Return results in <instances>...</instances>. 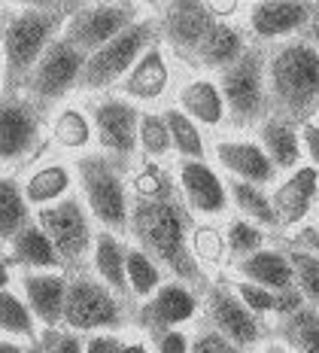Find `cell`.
Returning a JSON list of instances; mask_svg holds the SVG:
<instances>
[{
    "mask_svg": "<svg viewBox=\"0 0 319 353\" xmlns=\"http://www.w3.org/2000/svg\"><path fill=\"white\" fill-rule=\"evenodd\" d=\"M25 353H46V347H43L40 341H34V344H31V347H28Z\"/></svg>",
    "mask_w": 319,
    "mask_h": 353,
    "instance_id": "51",
    "label": "cell"
},
{
    "mask_svg": "<svg viewBox=\"0 0 319 353\" xmlns=\"http://www.w3.org/2000/svg\"><path fill=\"white\" fill-rule=\"evenodd\" d=\"M310 19H313V6L307 3H271V0H265V3H256L249 10V28L256 37H262V40H277V37H289L295 31H301V28L310 25Z\"/></svg>",
    "mask_w": 319,
    "mask_h": 353,
    "instance_id": "17",
    "label": "cell"
},
{
    "mask_svg": "<svg viewBox=\"0 0 319 353\" xmlns=\"http://www.w3.org/2000/svg\"><path fill=\"white\" fill-rule=\"evenodd\" d=\"M46 353H85V341L76 332H61V329H46L40 338Z\"/></svg>",
    "mask_w": 319,
    "mask_h": 353,
    "instance_id": "41",
    "label": "cell"
},
{
    "mask_svg": "<svg viewBox=\"0 0 319 353\" xmlns=\"http://www.w3.org/2000/svg\"><path fill=\"white\" fill-rule=\"evenodd\" d=\"M216 156L222 161V168L234 174V180L252 183V186H262V183H271L277 168L268 159V152L258 143L249 141H225L216 146Z\"/></svg>",
    "mask_w": 319,
    "mask_h": 353,
    "instance_id": "19",
    "label": "cell"
},
{
    "mask_svg": "<svg viewBox=\"0 0 319 353\" xmlns=\"http://www.w3.org/2000/svg\"><path fill=\"white\" fill-rule=\"evenodd\" d=\"M301 141H304L307 156L313 159V168L319 171V122H304L301 125Z\"/></svg>",
    "mask_w": 319,
    "mask_h": 353,
    "instance_id": "45",
    "label": "cell"
},
{
    "mask_svg": "<svg viewBox=\"0 0 319 353\" xmlns=\"http://www.w3.org/2000/svg\"><path fill=\"white\" fill-rule=\"evenodd\" d=\"M83 68H85V55L73 46L68 37H55L52 46L43 52V58L37 61V68L31 70V77H28V83H25L28 101L46 113L73 85H79Z\"/></svg>",
    "mask_w": 319,
    "mask_h": 353,
    "instance_id": "7",
    "label": "cell"
},
{
    "mask_svg": "<svg viewBox=\"0 0 319 353\" xmlns=\"http://www.w3.org/2000/svg\"><path fill=\"white\" fill-rule=\"evenodd\" d=\"M85 353H125V344L119 341L116 335H107V332H98L85 341Z\"/></svg>",
    "mask_w": 319,
    "mask_h": 353,
    "instance_id": "44",
    "label": "cell"
},
{
    "mask_svg": "<svg viewBox=\"0 0 319 353\" xmlns=\"http://www.w3.org/2000/svg\"><path fill=\"white\" fill-rule=\"evenodd\" d=\"M25 286L28 307L46 329H55L64 323V301H68V281L61 274H25L21 277Z\"/></svg>",
    "mask_w": 319,
    "mask_h": 353,
    "instance_id": "18",
    "label": "cell"
},
{
    "mask_svg": "<svg viewBox=\"0 0 319 353\" xmlns=\"http://www.w3.org/2000/svg\"><path fill=\"white\" fill-rule=\"evenodd\" d=\"M180 186H183V198L192 210L204 213V216H219L228 208V195L225 186L213 168L207 161H192L183 159L180 161Z\"/></svg>",
    "mask_w": 319,
    "mask_h": 353,
    "instance_id": "16",
    "label": "cell"
},
{
    "mask_svg": "<svg viewBox=\"0 0 319 353\" xmlns=\"http://www.w3.org/2000/svg\"><path fill=\"white\" fill-rule=\"evenodd\" d=\"M277 335L289 353H319V307L304 305L277 323Z\"/></svg>",
    "mask_w": 319,
    "mask_h": 353,
    "instance_id": "26",
    "label": "cell"
},
{
    "mask_svg": "<svg viewBox=\"0 0 319 353\" xmlns=\"http://www.w3.org/2000/svg\"><path fill=\"white\" fill-rule=\"evenodd\" d=\"M216 12L207 3H195V0H185V3H167L165 12L158 19V31L161 37L174 46L176 55L192 58L195 61L198 49L207 40V34L216 25Z\"/></svg>",
    "mask_w": 319,
    "mask_h": 353,
    "instance_id": "13",
    "label": "cell"
},
{
    "mask_svg": "<svg viewBox=\"0 0 319 353\" xmlns=\"http://www.w3.org/2000/svg\"><path fill=\"white\" fill-rule=\"evenodd\" d=\"M319 189V171L316 168H298L283 186H277V192L271 195V204L277 210L280 225H295L307 216L310 204L316 198Z\"/></svg>",
    "mask_w": 319,
    "mask_h": 353,
    "instance_id": "20",
    "label": "cell"
},
{
    "mask_svg": "<svg viewBox=\"0 0 319 353\" xmlns=\"http://www.w3.org/2000/svg\"><path fill=\"white\" fill-rule=\"evenodd\" d=\"M301 307H304V296H301L298 286L277 292V301H274V314H277L280 320H283V317H292V314L301 311Z\"/></svg>",
    "mask_w": 319,
    "mask_h": 353,
    "instance_id": "42",
    "label": "cell"
},
{
    "mask_svg": "<svg viewBox=\"0 0 319 353\" xmlns=\"http://www.w3.org/2000/svg\"><path fill=\"white\" fill-rule=\"evenodd\" d=\"M10 247H12V259L19 265H28V268H58V265H61V256L55 253L49 234L37 223L25 225V229L10 241Z\"/></svg>",
    "mask_w": 319,
    "mask_h": 353,
    "instance_id": "27",
    "label": "cell"
},
{
    "mask_svg": "<svg viewBox=\"0 0 319 353\" xmlns=\"http://www.w3.org/2000/svg\"><path fill=\"white\" fill-rule=\"evenodd\" d=\"M64 323L73 332H94V329L116 332V329H122L125 314L107 283L92 281L88 274H73L68 281Z\"/></svg>",
    "mask_w": 319,
    "mask_h": 353,
    "instance_id": "8",
    "label": "cell"
},
{
    "mask_svg": "<svg viewBox=\"0 0 319 353\" xmlns=\"http://www.w3.org/2000/svg\"><path fill=\"white\" fill-rule=\"evenodd\" d=\"M79 186L85 192V204L92 216L98 219L107 232H128L131 229V201L125 174L128 165L116 161L107 152H88L76 161Z\"/></svg>",
    "mask_w": 319,
    "mask_h": 353,
    "instance_id": "4",
    "label": "cell"
},
{
    "mask_svg": "<svg viewBox=\"0 0 319 353\" xmlns=\"http://www.w3.org/2000/svg\"><path fill=\"white\" fill-rule=\"evenodd\" d=\"M262 353H289V350L283 347V344H268V347H265Z\"/></svg>",
    "mask_w": 319,
    "mask_h": 353,
    "instance_id": "49",
    "label": "cell"
},
{
    "mask_svg": "<svg viewBox=\"0 0 319 353\" xmlns=\"http://www.w3.org/2000/svg\"><path fill=\"white\" fill-rule=\"evenodd\" d=\"M165 122H167V131H170V143L174 150H180L183 159H192V161H204V137L198 131V125L183 113V110H165Z\"/></svg>",
    "mask_w": 319,
    "mask_h": 353,
    "instance_id": "30",
    "label": "cell"
},
{
    "mask_svg": "<svg viewBox=\"0 0 319 353\" xmlns=\"http://www.w3.org/2000/svg\"><path fill=\"white\" fill-rule=\"evenodd\" d=\"M92 137V128H88V119L79 110H64L55 122V141L68 150H79V146L88 143Z\"/></svg>",
    "mask_w": 319,
    "mask_h": 353,
    "instance_id": "36",
    "label": "cell"
},
{
    "mask_svg": "<svg viewBox=\"0 0 319 353\" xmlns=\"http://www.w3.org/2000/svg\"><path fill=\"white\" fill-rule=\"evenodd\" d=\"M262 241H265V234L258 232L252 223H247V219H237V223L228 225V253L231 256L247 259V256L258 253Z\"/></svg>",
    "mask_w": 319,
    "mask_h": 353,
    "instance_id": "38",
    "label": "cell"
},
{
    "mask_svg": "<svg viewBox=\"0 0 319 353\" xmlns=\"http://www.w3.org/2000/svg\"><path fill=\"white\" fill-rule=\"evenodd\" d=\"M265 64L268 55L262 49H247V55L219 77V92L225 110L237 128L262 122L268 113V88H265Z\"/></svg>",
    "mask_w": 319,
    "mask_h": 353,
    "instance_id": "6",
    "label": "cell"
},
{
    "mask_svg": "<svg viewBox=\"0 0 319 353\" xmlns=\"http://www.w3.org/2000/svg\"><path fill=\"white\" fill-rule=\"evenodd\" d=\"M158 37V25L152 19H137L128 31H122L116 40H110L103 49L85 58V68L79 73V88L98 92L113 85L116 79H125L134 64L152 49V40Z\"/></svg>",
    "mask_w": 319,
    "mask_h": 353,
    "instance_id": "5",
    "label": "cell"
},
{
    "mask_svg": "<svg viewBox=\"0 0 319 353\" xmlns=\"http://www.w3.org/2000/svg\"><path fill=\"white\" fill-rule=\"evenodd\" d=\"M189 353H243L237 344H231L225 335H219L216 329H201L195 338H192V347Z\"/></svg>",
    "mask_w": 319,
    "mask_h": 353,
    "instance_id": "40",
    "label": "cell"
},
{
    "mask_svg": "<svg viewBox=\"0 0 319 353\" xmlns=\"http://www.w3.org/2000/svg\"><path fill=\"white\" fill-rule=\"evenodd\" d=\"M167 77L170 73H167L165 58H161L158 46H152L150 52L134 64V70L122 79V92L137 101H155L167 88Z\"/></svg>",
    "mask_w": 319,
    "mask_h": 353,
    "instance_id": "25",
    "label": "cell"
},
{
    "mask_svg": "<svg viewBox=\"0 0 319 353\" xmlns=\"http://www.w3.org/2000/svg\"><path fill=\"white\" fill-rule=\"evenodd\" d=\"M92 122L103 152L131 168V159H134L140 141V110L131 101L103 98L92 104Z\"/></svg>",
    "mask_w": 319,
    "mask_h": 353,
    "instance_id": "11",
    "label": "cell"
},
{
    "mask_svg": "<svg viewBox=\"0 0 319 353\" xmlns=\"http://www.w3.org/2000/svg\"><path fill=\"white\" fill-rule=\"evenodd\" d=\"M125 271H128V286H131V292H134L137 299L150 296L152 290H158V286H161V268L140 247L128 250Z\"/></svg>",
    "mask_w": 319,
    "mask_h": 353,
    "instance_id": "33",
    "label": "cell"
},
{
    "mask_svg": "<svg viewBox=\"0 0 319 353\" xmlns=\"http://www.w3.org/2000/svg\"><path fill=\"white\" fill-rule=\"evenodd\" d=\"M25 225H31L25 192L16 180L0 176V241H12Z\"/></svg>",
    "mask_w": 319,
    "mask_h": 353,
    "instance_id": "29",
    "label": "cell"
},
{
    "mask_svg": "<svg viewBox=\"0 0 319 353\" xmlns=\"http://www.w3.org/2000/svg\"><path fill=\"white\" fill-rule=\"evenodd\" d=\"M43 110L21 94L0 98V159L19 161L40 143Z\"/></svg>",
    "mask_w": 319,
    "mask_h": 353,
    "instance_id": "12",
    "label": "cell"
},
{
    "mask_svg": "<svg viewBox=\"0 0 319 353\" xmlns=\"http://www.w3.org/2000/svg\"><path fill=\"white\" fill-rule=\"evenodd\" d=\"M0 353H25V350L16 341H0Z\"/></svg>",
    "mask_w": 319,
    "mask_h": 353,
    "instance_id": "48",
    "label": "cell"
},
{
    "mask_svg": "<svg viewBox=\"0 0 319 353\" xmlns=\"http://www.w3.org/2000/svg\"><path fill=\"white\" fill-rule=\"evenodd\" d=\"M180 107L189 119H198L204 125H219L225 119V101H222L219 85L198 79L180 92Z\"/></svg>",
    "mask_w": 319,
    "mask_h": 353,
    "instance_id": "28",
    "label": "cell"
},
{
    "mask_svg": "<svg viewBox=\"0 0 319 353\" xmlns=\"http://www.w3.org/2000/svg\"><path fill=\"white\" fill-rule=\"evenodd\" d=\"M228 189H231L234 204L247 213L252 223L280 225L277 210H274V204H271V195H265L262 186H252V183H243V180H231L228 183Z\"/></svg>",
    "mask_w": 319,
    "mask_h": 353,
    "instance_id": "32",
    "label": "cell"
},
{
    "mask_svg": "<svg viewBox=\"0 0 319 353\" xmlns=\"http://www.w3.org/2000/svg\"><path fill=\"white\" fill-rule=\"evenodd\" d=\"M152 338H155L158 353H189V347H192V341L180 332V329H170V332H161V335H152Z\"/></svg>",
    "mask_w": 319,
    "mask_h": 353,
    "instance_id": "43",
    "label": "cell"
},
{
    "mask_svg": "<svg viewBox=\"0 0 319 353\" xmlns=\"http://www.w3.org/2000/svg\"><path fill=\"white\" fill-rule=\"evenodd\" d=\"M231 290L240 296V301L249 307L252 314H274V301H277V292H271V290H262V286H256V283H247V281H240V283H234Z\"/></svg>",
    "mask_w": 319,
    "mask_h": 353,
    "instance_id": "39",
    "label": "cell"
},
{
    "mask_svg": "<svg viewBox=\"0 0 319 353\" xmlns=\"http://www.w3.org/2000/svg\"><path fill=\"white\" fill-rule=\"evenodd\" d=\"M37 225L49 234L55 253L61 256V265H79L85 262L88 250L94 247L92 223H88V210L76 198H61V201L49 204L37 213Z\"/></svg>",
    "mask_w": 319,
    "mask_h": 353,
    "instance_id": "9",
    "label": "cell"
},
{
    "mask_svg": "<svg viewBox=\"0 0 319 353\" xmlns=\"http://www.w3.org/2000/svg\"><path fill=\"white\" fill-rule=\"evenodd\" d=\"M137 21V6L128 3H101V6H79L68 19L64 37L79 49L85 58L116 40Z\"/></svg>",
    "mask_w": 319,
    "mask_h": 353,
    "instance_id": "10",
    "label": "cell"
},
{
    "mask_svg": "<svg viewBox=\"0 0 319 353\" xmlns=\"http://www.w3.org/2000/svg\"><path fill=\"white\" fill-rule=\"evenodd\" d=\"M286 256L295 271V286L304 299H310V305L319 307V256L307 253V250H289Z\"/></svg>",
    "mask_w": 319,
    "mask_h": 353,
    "instance_id": "35",
    "label": "cell"
},
{
    "mask_svg": "<svg viewBox=\"0 0 319 353\" xmlns=\"http://www.w3.org/2000/svg\"><path fill=\"white\" fill-rule=\"evenodd\" d=\"M271 116L301 122L319 110V52L307 40L295 37L277 46L265 64Z\"/></svg>",
    "mask_w": 319,
    "mask_h": 353,
    "instance_id": "3",
    "label": "cell"
},
{
    "mask_svg": "<svg viewBox=\"0 0 319 353\" xmlns=\"http://www.w3.org/2000/svg\"><path fill=\"white\" fill-rule=\"evenodd\" d=\"M140 143L150 156H165L170 150V131L165 116H155V113H140Z\"/></svg>",
    "mask_w": 319,
    "mask_h": 353,
    "instance_id": "37",
    "label": "cell"
},
{
    "mask_svg": "<svg viewBox=\"0 0 319 353\" xmlns=\"http://www.w3.org/2000/svg\"><path fill=\"white\" fill-rule=\"evenodd\" d=\"M125 259H128V250L116 238L113 232L101 229L94 234V271H98L101 283H107L119 296H128V271H125Z\"/></svg>",
    "mask_w": 319,
    "mask_h": 353,
    "instance_id": "23",
    "label": "cell"
},
{
    "mask_svg": "<svg viewBox=\"0 0 319 353\" xmlns=\"http://www.w3.org/2000/svg\"><path fill=\"white\" fill-rule=\"evenodd\" d=\"M70 186V174L64 165H46L40 168L31 180H28L25 186V198L31 204H43V208H49L52 201H58L64 192H68Z\"/></svg>",
    "mask_w": 319,
    "mask_h": 353,
    "instance_id": "31",
    "label": "cell"
},
{
    "mask_svg": "<svg viewBox=\"0 0 319 353\" xmlns=\"http://www.w3.org/2000/svg\"><path fill=\"white\" fill-rule=\"evenodd\" d=\"M76 10L79 6H68V3H37V6H21V10L6 12L3 28H0L6 94H19V88H25L37 61H40L43 52L55 40L58 28Z\"/></svg>",
    "mask_w": 319,
    "mask_h": 353,
    "instance_id": "2",
    "label": "cell"
},
{
    "mask_svg": "<svg viewBox=\"0 0 319 353\" xmlns=\"http://www.w3.org/2000/svg\"><path fill=\"white\" fill-rule=\"evenodd\" d=\"M243 55H247V43H243L240 31L231 25H225V21H216L213 31L207 34V40L201 43V49H198L195 61L201 64V68L228 70L231 64L240 61Z\"/></svg>",
    "mask_w": 319,
    "mask_h": 353,
    "instance_id": "24",
    "label": "cell"
},
{
    "mask_svg": "<svg viewBox=\"0 0 319 353\" xmlns=\"http://www.w3.org/2000/svg\"><path fill=\"white\" fill-rule=\"evenodd\" d=\"M195 311H198V292L189 290L180 281H170V283H161L155 290V296L146 299L137 307L134 323L140 329H146L150 335H161L183 326L185 320H192Z\"/></svg>",
    "mask_w": 319,
    "mask_h": 353,
    "instance_id": "15",
    "label": "cell"
},
{
    "mask_svg": "<svg viewBox=\"0 0 319 353\" xmlns=\"http://www.w3.org/2000/svg\"><path fill=\"white\" fill-rule=\"evenodd\" d=\"M258 141L262 150L268 152L274 168H295L301 161V137L298 122L283 119V116H268L258 128Z\"/></svg>",
    "mask_w": 319,
    "mask_h": 353,
    "instance_id": "22",
    "label": "cell"
},
{
    "mask_svg": "<svg viewBox=\"0 0 319 353\" xmlns=\"http://www.w3.org/2000/svg\"><path fill=\"white\" fill-rule=\"evenodd\" d=\"M237 271L243 274L247 283H256L271 292H283V290H292L295 286L292 262H289V256L280 253V250H258V253L237 262Z\"/></svg>",
    "mask_w": 319,
    "mask_h": 353,
    "instance_id": "21",
    "label": "cell"
},
{
    "mask_svg": "<svg viewBox=\"0 0 319 353\" xmlns=\"http://www.w3.org/2000/svg\"><path fill=\"white\" fill-rule=\"evenodd\" d=\"M10 286V265L0 259V290H6Z\"/></svg>",
    "mask_w": 319,
    "mask_h": 353,
    "instance_id": "47",
    "label": "cell"
},
{
    "mask_svg": "<svg viewBox=\"0 0 319 353\" xmlns=\"http://www.w3.org/2000/svg\"><path fill=\"white\" fill-rule=\"evenodd\" d=\"M125 353H146L143 344H125Z\"/></svg>",
    "mask_w": 319,
    "mask_h": 353,
    "instance_id": "50",
    "label": "cell"
},
{
    "mask_svg": "<svg viewBox=\"0 0 319 353\" xmlns=\"http://www.w3.org/2000/svg\"><path fill=\"white\" fill-rule=\"evenodd\" d=\"M307 43L319 52V6H313V19L307 25Z\"/></svg>",
    "mask_w": 319,
    "mask_h": 353,
    "instance_id": "46",
    "label": "cell"
},
{
    "mask_svg": "<svg viewBox=\"0 0 319 353\" xmlns=\"http://www.w3.org/2000/svg\"><path fill=\"white\" fill-rule=\"evenodd\" d=\"M192 229H195L192 208L176 189L174 176L150 161L134 180L131 234L158 268H167L176 281L201 296L210 292V281L189 247Z\"/></svg>",
    "mask_w": 319,
    "mask_h": 353,
    "instance_id": "1",
    "label": "cell"
},
{
    "mask_svg": "<svg viewBox=\"0 0 319 353\" xmlns=\"http://www.w3.org/2000/svg\"><path fill=\"white\" fill-rule=\"evenodd\" d=\"M207 317H210V329L225 335L240 350L256 347L262 341L258 317L243 305L231 286H210V292H207Z\"/></svg>",
    "mask_w": 319,
    "mask_h": 353,
    "instance_id": "14",
    "label": "cell"
},
{
    "mask_svg": "<svg viewBox=\"0 0 319 353\" xmlns=\"http://www.w3.org/2000/svg\"><path fill=\"white\" fill-rule=\"evenodd\" d=\"M0 332L34 338V314L19 296L10 290H0Z\"/></svg>",
    "mask_w": 319,
    "mask_h": 353,
    "instance_id": "34",
    "label": "cell"
}]
</instances>
